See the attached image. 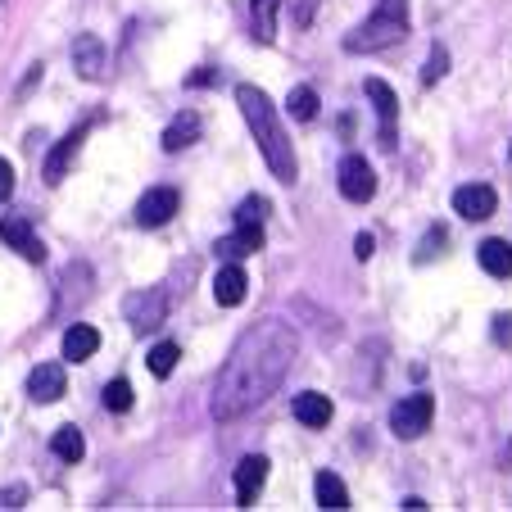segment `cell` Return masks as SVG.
I'll return each instance as SVG.
<instances>
[{"label": "cell", "instance_id": "19", "mask_svg": "<svg viewBox=\"0 0 512 512\" xmlns=\"http://www.w3.org/2000/svg\"><path fill=\"white\" fill-rule=\"evenodd\" d=\"M100 349V331L87 327V322H73V327L64 331V358L68 363H87V358H96Z\"/></svg>", "mask_w": 512, "mask_h": 512}, {"label": "cell", "instance_id": "23", "mask_svg": "<svg viewBox=\"0 0 512 512\" xmlns=\"http://www.w3.org/2000/svg\"><path fill=\"white\" fill-rule=\"evenodd\" d=\"M50 454L64 458V463H82V454H87V440H82L78 426H59V431L50 435Z\"/></svg>", "mask_w": 512, "mask_h": 512}, {"label": "cell", "instance_id": "15", "mask_svg": "<svg viewBox=\"0 0 512 512\" xmlns=\"http://www.w3.org/2000/svg\"><path fill=\"white\" fill-rule=\"evenodd\" d=\"M259 250H263V227L259 223H254V227L236 223L232 236H223V241L213 245V254H218V259H227V263H241V259H250V254H259Z\"/></svg>", "mask_w": 512, "mask_h": 512}, {"label": "cell", "instance_id": "10", "mask_svg": "<svg viewBox=\"0 0 512 512\" xmlns=\"http://www.w3.org/2000/svg\"><path fill=\"white\" fill-rule=\"evenodd\" d=\"M494 209H499L494 186L467 182V186H458V191H454V213H458V218H467V223H485V218H494Z\"/></svg>", "mask_w": 512, "mask_h": 512}, {"label": "cell", "instance_id": "35", "mask_svg": "<svg viewBox=\"0 0 512 512\" xmlns=\"http://www.w3.org/2000/svg\"><path fill=\"white\" fill-rule=\"evenodd\" d=\"M313 10H318V0H300V10H295V23H300V28H309V23H313Z\"/></svg>", "mask_w": 512, "mask_h": 512}, {"label": "cell", "instance_id": "30", "mask_svg": "<svg viewBox=\"0 0 512 512\" xmlns=\"http://www.w3.org/2000/svg\"><path fill=\"white\" fill-rule=\"evenodd\" d=\"M490 336H494V345H499V349H508V345H512V313H494Z\"/></svg>", "mask_w": 512, "mask_h": 512}, {"label": "cell", "instance_id": "1", "mask_svg": "<svg viewBox=\"0 0 512 512\" xmlns=\"http://www.w3.org/2000/svg\"><path fill=\"white\" fill-rule=\"evenodd\" d=\"M295 358H300V336H295L290 322L263 318L254 327H245L232 354H227L223 372H218V386H213V422H241L245 413L268 404L277 395V386L286 381V372L295 368Z\"/></svg>", "mask_w": 512, "mask_h": 512}, {"label": "cell", "instance_id": "7", "mask_svg": "<svg viewBox=\"0 0 512 512\" xmlns=\"http://www.w3.org/2000/svg\"><path fill=\"white\" fill-rule=\"evenodd\" d=\"M363 91H368L372 109H377V145H381V150H395L399 96H395V91H390V82H381V78H368V82H363Z\"/></svg>", "mask_w": 512, "mask_h": 512}, {"label": "cell", "instance_id": "8", "mask_svg": "<svg viewBox=\"0 0 512 512\" xmlns=\"http://www.w3.org/2000/svg\"><path fill=\"white\" fill-rule=\"evenodd\" d=\"M177 209H182L177 186H150V191L136 200V227H164V223H173Z\"/></svg>", "mask_w": 512, "mask_h": 512}, {"label": "cell", "instance_id": "21", "mask_svg": "<svg viewBox=\"0 0 512 512\" xmlns=\"http://www.w3.org/2000/svg\"><path fill=\"white\" fill-rule=\"evenodd\" d=\"M476 259H481V268L490 272V277H499V281L512 277V245L499 241V236H490V241L476 245Z\"/></svg>", "mask_w": 512, "mask_h": 512}, {"label": "cell", "instance_id": "12", "mask_svg": "<svg viewBox=\"0 0 512 512\" xmlns=\"http://www.w3.org/2000/svg\"><path fill=\"white\" fill-rule=\"evenodd\" d=\"M73 68H78L82 82H100L109 68V55H105V41L96 32H78L73 37Z\"/></svg>", "mask_w": 512, "mask_h": 512}, {"label": "cell", "instance_id": "25", "mask_svg": "<svg viewBox=\"0 0 512 512\" xmlns=\"http://www.w3.org/2000/svg\"><path fill=\"white\" fill-rule=\"evenodd\" d=\"M286 105H290V118H295V123H313L322 100H318V91H313V87H295Z\"/></svg>", "mask_w": 512, "mask_h": 512}, {"label": "cell", "instance_id": "9", "mask_svg": "<svg viewBox=\"0 0 512 512\" xmlns=\"http://www.w3.org/2000/svg\"><path fill=\"white\" fill-rule=\"evenodd\" d=\"M87 132H91V123H78L68 136H59V141H55V150H50L46 164H41V177H46V186H59L68 177V168H73V159H78L82 141H87Z\"/></svg>", "mask_w": 512, "mask_h": 512}, {"label": "cell", "instance_id": "2", "mask_svg": "<svg viewBox=\"0 0 512 512\" xmlns=\"http://www.w3.org/2000/svg\"><path fill=\"white\" fill-rule=\"evenodd\" d=\"M236 105H241L245 123H250V132H254V145H259L263 164L272 168V177L295 186L300 159H295V145H290V136H286V127H281L277 105L268 100V91L254 87V82H241V87H236Z\"/></svg>", "mask_w": 512, "mask_h": 512}, {"label": "cell", "instance_id": "24", "mask_svg": "<svg viewBox=\"0 0 512 512\" xmlns=\"http://www.w3.org/2000/svg\"><path fill=\"white\" fill-rule=\"evenodd\" d=\"M177 358H182V345H177V340H159V345L145 354V368L155 372V377H168V372L177 368Z\"/></svg>", "mask_w": 512, "mask_h": 512}, {"label": "cell", "instance_id": "32", "mask_svg": "<svg viewBox=\"0 0 512 512\" xmlns=\"http://www.w3.org/2000/svg\"><path fill=\"white\" fill-rule=\"evenodd\" d=\"M223 82V73L218 68H195L191 78H186V87H218Z\"/></svg>", "mask_w": 512, "mask_h": 512}, {"label": "cell", "instance_id": "26", "mask_svg": "<svg viewBox=\"0 0 512 512\" xmlns=\"http://www.w3.org/2000/svg\"><path fill=\"white\" fill-rule=\"evenodd\" d=\"M268 213H272V200H268V195H245V200L236 204V223H241V227H254V223H259V227H263V218H268Z\"/></svg>", "mask_w": 512, "mask_h": 512}, {"label": "cell", "instance_id": "13", "mask_svg": "<svg viewBox=\"0 0 512 512\" xmlns=\"http://www.w3.org/2000/svg\"><path fill=\"white\" fill-rule=\"evenodd\" d=\"M263 481H268V458L263 454L241 458V467H236V508H254Z\"/></svg>", "mask_w": 512, "mask_h": 512}, {"label": "cell", "instance_id": "17", "mask_svg": "<svg viewBox=\"0 0 512 512\" xmlns=\"http://www.w3.org/2000/svg\"><path fill=\"white\" fill-rule=\"evenodd\" d=\"M245 295H250V277H245L241 263H227V268H218V277H213V300L223 304V309H236Z\"/></svg>", "mask_w": 512, "mask_h": 512}, {"label": "cell", "instance_id": "14", "mask_svg": "<svg viewBox=\"0 0 512 512\" xmlns=\"http://www.w3.org/2000/svg\"><path fill=\"white\" fill-rule=\"evenodd\" d=\"M64 386H68V377L59 363H37L28 377V399L32 404H55V399H64Z\"/></svg>", "mask_w": 512, "mask_h": 512}, {"label": "cell", "instance_id": "34", "mask_svg": "<svg viewBox=\"0 0 512 512\" xmlns=\"http://www.w3.org/2000/svg\"><path fill=\"white\" fill-rule=\"evenodd\" d=\"M23 499H28V490H23V485H10V490H0V508H23Z\"/></svg>", "mask_w": 512, "mask_h": 512}, {"label": "cell", "instance_id": "37", "mask_svg": "<svg viewBox=\"0 0 512 512\" xmlns=\"http://www.w3.org/2000/svg\"><path fill=\"white\" fill-rule=\"evenodd\" d=\"M404 508H408V512H422V508H426V499H417V494H408V499H404Z\"/></svg>", "mask_w": 512, "mask_h": 512}, {"label": "cell", "instance_id": "6", "mask_svg": "<svg viewBox=\"0 0 512 512\" xmlns=\"http://www.w3.org/2000/svg\"><path fill=\"white\" fill-rule=\"evenodd\" d=\"M336 182H340V195H345L349 204H368L372 195H377V173H372V164L363 155H345V159H340Z\"/></svg>", "mask_w": 512, "mask_h": 512}, {"label": "cell", "instance_id": "3", "mask_svg": "<svg viewBox=\"0 0 512 512\" xmlns=\"http://www.w3.org/2000/svg\"><path fill=\"white\" fill-rule=\"evenodd\" d=\"M404 37H408V0H381L340 46H345V55H377V50L399 46Z\"/></svg>", "mask_w": 512, "mask_h": 512}, {"label": "cell", "instance_id": "36", "mask_svg": "<svg viewBox=\"0 0 512 512\" xmlns=\"http://www.w3.org/2000/svg\"><path fill=\"white\" fill-rule=\"evenodd\" d=\"M37 82H41V64H32V68H28V78H23V87H19V91H23V96H28V91L37 87Z\"/></svg>", "mask_w": 512, "mask_h": 512}, {"label": "cell", "instance_id": "20", "mask_svg": "<svg viewBox=\"0 0 512 512\" xmlns=\"http://www.w3.org/2000/svg\"><path fill=\"white\" fill-rule=\"evenodd\" d=\"M277 14H281V0H250V37L259 46L277 41Z\"/></svg>", "mask_w": 512, "mask_h": 512}, {"label": "cell", "instance_id": "27", "mask_svg": "<svg viewBox=\"0 0 512 512\" xmlns=\"http://www.w3.org/2000/svg\"><path fill=\"white\" fill-rule=\"evenodd\" d=\"M100 399H105L109 413H127V408H132V381H127V377H114V381L105 386V395H100Z\"/></svg>", "mask_w": 512, "mask_h": 512}, {"label": "cell", "instance_id": "29", "mask_svg": "<svg viewBox=\"0 0 512 512\" xmlns=\"http://www.w3.org/2000/svg\"><path fill=\"white\" fill-rule=\"evenodd\" d=\"M449 73V50L445 46H431V55H426V68H422V87H435V82Z\"/></svg>", "mask_w": 512, "mask_h": 512}, {"label": "cell", "instance_id": "11", "mask_svg": "<svg viewBox=\"0 0 512 512\" xmlns=\"http://www.w3.org/2000/svg\"><path fill=\"white\" fill-rule=\"evenodd\" d=\"M0 241L10 245L14 254H23L28 263H46V245H41V236L32 232V223L28 218H19V213L0 218Z\"/></svg>", "mask_w": 512, "mask_h": 512}, {"label": "cell", "instance_id": "4", "mask_svg": "<svg viewBox=\"0 0 512 512\" xmlns=\"http://www.w3.org/2000/svg\"><path fill=\"white\" fill-rule=\"evenodd\" d=\"M168 313H173V295H168V286H145V290H132L123 300V318L132 331H155L168 322Z\"/></svg>", "mask_w": 512, "mask_h": 512}, {"label": "cell", "instance_id": "18", "mask_svg": "<svg viewBox=\"0 0 512 512\" xmlns=\"http://www.w3.org/2000/svg\"><path fill=\"white\" fill-rule=\"evenodd\" d=\"M200 132H204L200 114H195V109H182V114L164 127V150H168V155H177V150H186V145L200 141Z\"/></svg>", "mask_w": 512, "mask_h": 512}, {"label": "cell", "instance_id": "28", "mask_svg": "<svg viewBox=\"0 0 512 512\" xmlns=\"http://www.w3.org/2000/svg\"><path fill=\"white\" fill-rule=\"evenodd\" d=\"M445 241H449V232L440 223L435 227H426V236H422V245H417V254H413V263H431L435 254L445 250Z\"/></svg>", "mask_w": 512, "mask_h": 512}, {"label": "cell", "instance_id": "16", "mask_svg": "<svg viewBox=\"0 0 512 512\" xmlns=\"http://www.w3.org/2000/svg\"><path fill=\"white\" fill-rule=\"evenodd\" d=\"M290 413H295L300 426H313V431H318V426H327L331 417H336V404H331L322 390H304V395L290 399Z\"/></svg>", "mask_w": 512, "mask_h": 512}, {"label": "cell", "instance_id": "33", "mask_svg": "<svg viewBox=\"0 0 512 512\" xmlns=\"http://www.w3.org/2000/svg\"><path fill=\"white\" fill-rule=\"evenodd\" d=\"M10 195H14V164L0 159V200H10Z\"/></svg>", "mask_w": 512, "mask_h": 512}, {"label": "cell", "instance_id": "31", "mask_svg": "<svg viewBox=\"0 0 512 512\" xmlns=\"http://www.w3.org/2000/svg\"><path fill=\"white\" fill-rule=\"evenodd\" d=\"M372 254H377V236H372V232H358V236H354V259L368 263Z\"/></svg>", "mask_w": 512, "mask_h": 512}, {"label": "cell", "instance_id": "5", "mask_svg": "<svg viewBox=\"0 0 512 512\" xmlns=\"http://www.w3.org/2000/svg\"><path fill=\"white\" fill-rule=\"evenodd\" d=\"M431 417H435V399L426 395V390H417V395H404L390 408V431H395L399 440H417V435H426Z\"/></svg>", "mask_w": 512, "mask_h": 512}, {"label": "cell", "instance_id": "22", "mask_svg": "<svg viewBox=\"0 0 512 512\" xmlns=\"http://www.w3.org/2000/svg\"><path fill=\"white\" fill-rule=\"evenodd\" d=\"M313 494H318V508H331V512H345V508H349L345 481H340L336 472H327V467L313 476Z\"/></svg>", "mask_w": 512, "mask_h": 512}]
</instances>
